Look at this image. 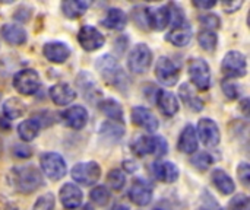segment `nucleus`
Returning a JSON list of instances; mask_svg holds the SVG:
<instances>
[{"label":"nucleus","mask_w":250,"mask_h":210,"mask_svg":"<svg viewBox=\"0 0 250 210\" xmlns=\"http://www.w3.org/2000/svg\"><path fill=\"white\" fill-rule=\"evenodd\" d=\"M152 174L154 177L166 184L176 183L180 177V170L176 164L170 161H157L152 164Z\"/></svg>","instance_id":"2eb2a0df"},{"label":"nucleus","mask_w":250,"mask_h":210,"mask_svg":"<svg viewBox=\"0 0 250 210\" xmlns=\"http://www.w3.org/2000/svg\"><path fill=\"white\" fill-rule=\"evenodd\" d=\"M48 94L51 101L60 107L72 104L76 98V91L69 83H56L50 88Z\"/></svg>","instance_id":"5701e85b"},{"label":"nucleus","mask_w":250,"mask_h":210,"mask_svg":"<svg viewBox=\"0 0 250 210\" xmlns=\"http://www.w3.org/2000/svg\"><path fill=\"white\" fill-rule=\"evenodd\" d=\"M132 19L133 22L142 28V29H148V15H146V7L144 6H136L133 10H132Z\"/></svg>","instance_id":"e433bc0d"},{"label":"nucleus","mask_w":250,"mask_h":210,"mask_svg":"<svg viewBox=\"0 0 250 210\" xmlns=\"http://www.w3.org/2000/svg\"><path fill=\"white\" fill-rule=\"evenodd\" d=\"M189 76L192 83L199 91H207L211 86V69L209 64L201 58L195 57L189 61Z\"/></svg>","instance_id":"1a4fd4ad"},{"label":"nucleus","mask_w":250,"mask_h":210,"mask_svg":"<svg viewBox=\"0 0 250 210\" xmlns=\"http://www.w3.org/2000/svg\"><path fill=\"white\" fill-rule=\"evenodd\" d=\"M152 63V51L146 44H136L127 56V67L136 75L145 73Z\"/></svg>","instance_id":"0eeeda50"},{"label":"nucleus","mask_w":250,"mask_h":210,"mask_svg":"<svg viewBox=\"0 0 250 210\" xmlns=\"http://www.w3.org/2000/svg\"><path fill=\"white\" fill-rule=\"evenodd\" d=\"M221 70L223 73L230 79H240L246 76L248 73V60L246 56L240 51H229L223 61H221Z\"/></svg>","instance_id":"39448f33"},{"label":"nucleus","mask_w":250,"mask_h":210,"mask_svg":"<svg viewBox=\"0 0 250 210\" xmlns=\"http://www.w3.org/2000/svg\"><path fill=\"white\" fill-rule=\"evenodd\" d=\"M217 210H223V209H217Z\"/></svg>","instance_id":"5fc2aeb1"},{"label":"nucleus","mask_w":250,"mask_h":210,"mask_svg":"<svg viewBox=\"0 0 250 210\" xmlns=\"http://www.w3.org/2000/svg\"><path fill=\"white\" fill-rule=\"evenodd\" d=\"M152 196H154L152 186L146 183L145 180L138 178L132 183V187L129 190V199L136 206H141V208L148 206L152 202Z\"/></svg>","instance_id":"4468645a"},{"label":"nucleus","mask_w":250,"mask_h":210,"mask_svg":"<svg viewBox=\"0 0 250 210\" xmlns=\"http://www.w3.org/2000/svg\"><path fill=\"white\" fill-rule=\"evenodd\" d=\"M155 76L166 86H174L180 79V69L170 57H160L155 64Z\"/></svg>","instance_id":"9d476101"},{"label":"nucleus","mask_w":250,"mask_h":210,"mask_svg":"<svg viewBox=\"0 0 250 210\" xmlns=\"http://www.w3.org/2000/svg\"><path fill=\"white\" fill-rule=\"evenodd\" d=\"M211 181H212V184L215 186V189H217L221 194H224V196H230V194H233L234 190H236V184H234L233 178H231L224 170H221V168H217V170L212 171V174H211Z\"/></svg>","instance_id":"a878e982"},{"label":"nucleus","mask_w":250,"mask_h":210,"mask_svg":"<svg viewBox=\"0 0 250 210\" xmlns=\"http://www.w3.org/2000/svg\"><path fill=\"white\" fill-rule=\"evenodd\" d=\"M107 184L114 191L123 190V187L126 184V175H125V172L122 170H111L107 174Z\"/></svg>","instance_id":"f704fd0d"},{"label":"nucleus","mask_w":250,"mask_h":210,"mask_svg":"<svg viewBox=\"0 0 250 210\" xmlns=\"http://www.w3.org/2000/svg\"><path fill=\"white\" fill-rule=\"evenodd\" d=\"M0 210H18V208H16L12 202H9V200L0 197Z\"/></svg>","instance_id":"49530a36"},{"label":"nucleus","mask_w":250,"mask_h":210,"mask_svg":"<svg viewBox=\"0 0 250 210\" xmlns=\"http://www.w3.org/2000/svg\"><path fill=\"white\" fill-rule=\"evenodd\" d=\"M110 210H129V208L125 206V205H114Z\"/></svg>","instance_id":"8fccbe9b"},{"label":"nucleus","mask_w":250,"mask_h":210,"mask_svg":"<svg viewBox=\"0 0 250 210\" xmlns=\"http://www.w3.org/2000/svg\"><path fill=\"white\" fill-rule=\"evenodd\" d=\"M155 102L158 105V110L166 117H173L179 113V108H180L179 99L173 92L167 89H158L155 92Z\"/></svg>","instance_id":"f3484780"},{"label":"nucleus","mask_w":250,"mask_h":210,"mask_svg":"<svg viewBox=\"0 0 250 210\" xmlns=\"http://www.w3.org/2000/svg\"><path fill=\"white\" fill-rule=\"evenodd\" d=\"M98 108L105 117L110 118V121L123 124V108L116 99H113V98L103 99V101H100Z\"/></svg>","instance_id":"bb28decb"},{"label":"nucleus","mask_w":250,"mask_h":210,"mask_svg":"<svg viewBox=\"0 0 250 210\" xmlns=\"http://www.w3.org/2000/svg\"><path fill=\"white\" fill-rule=\"evenodd\" d=\"M130 162H132V161H125V164H123V167H125V170H126L127 172H133V171L136 170L135 162H133V165H130Z\"/></svg>","instance_id":"09e8293b"},{"label":"nucleus","mask_w":250,"mask_h":210,"mask_svg":"<svg viewBox=\"0 0 250 210\" xmlns=\"http://www.w3.org/2000/svg\"><path fill=\"white\" fill-rule=\"evenodd\" d=\"M154 210H167V209H161V208H157V209H154Z\"/></svg>","instance_id":"603ef678"},{"label":"nucleus","mask_w":250,"mask_h":210,"mask_svg":"<svg viewBox=\"0 0 250 210\" xmlns=\"http://www.w3.org/2000/svg\"><path fill=\"white\" fill-rule=\"evenodd\" d=\"M1 153H3V142L0 139V156H1Z\"/></svg>","instance_id":"3c124183"},{"label":"nucleus","mask_w":250,"mask_h":210,"mask_svg":"<svg viewBox=\"0 0 250 210\" xmlns=\"http://www.w3.org/2000/svg\"><path fill=\"white\" fill-rule=\"evenodd\" d=\"M59 197H60L62 206L67 210L78 209L82 205V200H83L82 190L76 184H72V183H66L60 189Z\"/></svg>","instance_id":"dca6fc26"},{"label":"nucleus","mask_w":250,"mask_h":210,"mask_svg":"<svg viewBox=\"0 0 250 210\" xmlns=\"http://www.w3.org/2000/svg\"><path fill=\"white\" fill-rule=\"evenodd\" d=\"M41 86V79L37 70L34 69H22L13 76V88L21 94L31 96L38 92Z\"/></svg>","instance_id":"423d86ee"},{"label":"nucleus","mask_w":250,"mask_h":210,"mask_svg":"<svg viewBox=\"0 0 250 210\" xmlns=\"http://www.w3.org/2000/svg\"><path fill=\"white\" fill-rule=\"evenodd\" d=\"M242 4H243V1H224L223 3V7H224L226 12L234 13V12H237L242 7Z\"/></svg>","instance_id":"a18cd8bd"},{"label":"nucleus","mask_w":250,"mask_h":210,"mask_svg":"<svg viewBox=\"0 0 250 210\" xmlns=\"http://www.w3.org/2000/svg\"><path fill=\"white\" fill-rule=\"evenodd\" d=\"M199 22L204 26V29H209V31H217L221 26V19L218 15L215 13H205L199 16Z\"/></svg>","instance_id":"c9c22d12"},{"label":"nucleus","mask_w":250,"mask_h":210,"mask_svg":"<svg viewBox=\"0 0 250 210\" xmlns=\"http://www.w3.org/2000/svg\"><path fill=\"white\" fill-rule=\"evenodd\" d=\"M214 159L209 153L202 152V153H196L192 159V164L199 170V171H207L211 165H212Z\"/></svg>","instance_id":"58836bf2"},{"label":"nucleus","mask_w":250,"mask_h":210,"mask_svg":"<svg viewBox=\"0 0 250 210\" xmlns=\"http://www.w3.org/2000/svg\"><path fill=\"white\" fill-rule=\"evenodd\" d=\"M0 32H1L3 39L12 45H23L28 41L26 31L18 23H6L1 26Z\"/></svg>","instance_id":"b1692460"},{"label":"nucleus","mask_w":250,"mask_h":210,"mask_svg":"<svg viewBox=\"0 0 250 210\" xmlns=\"http://www.w3.org/2000/svg\"><path fill=\"white\" fill-rule=\"evenodd\" d=\"M240 108H242V111H243L245 117H249V99H248V98L242 99V102H240Z\"/></svg>","instance_id":"de8ad7c7"},{"label":"nucleus","mask_w":250,"mask_h":210,"mask_svg":"<svg viewBox=\"0 0 250 210\" xmlns=\"http://www.w3.org/2000/svg\"><path fill=\"white\" fill-rule=\"evenodd\" d=\"M198 210H205V209H198Z\"/></svg>","instance_id":"864d4df0"},{"label":"nucleus","mask_w":250,"mask_h":210,"mask_svg":"<svg viewBox=\"0 0 250 210\" xmlns=\"http://www.w3.org/2000/svg\"><path fill=\"white\" fill-rule=\"evenodd\" d=\"M54 196L51 193H45L35 200L32 210H54Z\"/></svg>","instance_id":"4c0bfd02"},{"label":"nucleus","mask_w":250,"mask_h":210,"mask_svg":"<svg viewBox=\"0 0 250 210\" xmlns=\"http://www.w3.org/2000/svg\"><path fill=\"white\" fill-rule=\"evenodd\" d=\"M100 134L103 139L108 140V142H117L123 137L125 134V127L120 123H114V121H105L101 126Z\"/></svg>","instance_id":"2f4dec72"},{"label":"nucleus","mask_w":250,"mask_h":210,"mask_svg":"<svg viewBox=\"0 0 250 210\" xmlns=\"http://www.w3.org/2000/svg\"><path fill=\"white\" fill-rule=\"evenodd\" d=\"M198 146H199V139L196 134V127L192 124L185 126L183 132L179 136V142H177L179 151L186 155H193V153H196Z\"/></svg>","instance_id":"412c9836"},{"label":"nucleus","mask_w":250,"mask_h":210,"mask_svg":"<svg viewBox=\"0 0 250 210\" xmlns=\"http://www.w3.org/2000/svg\"><path fill=\"white\" fill-rule=\"evenodd\" d=\"M13 153H15V156H18V158H29V156L32 155V151H31L28 146L16 145V146H13Z\"/></svg>","instance_id":"37998d69"},{"label":"nucleus","mask_w":250,"mask_h":210,"mask_svg":"<svg viewBox=\"0 0 250 210\" xmlns=\"http://www.w3.org/2000/svg\"><path fill=\"white\" fill-rule=\"evenodd\" d=\"M193 6L198 7V9L207 10V9L215 7V6H217V1H215V0H195V1H193Z\"/></svg>","instance_id":"c03bdc74"},{"label":"nucleus","mask_w":250,"mask_h":210,"mask_svg":"<svg viewBox=\"0 0 250 210\" xmlns=\"http://www.w3.org/2000/svg\"><path fill=\"white\" fill-rule=\"evenodd\" d=\"M180 98H182V101H183L190 110H193V111H196V113H199V111L204 110V101L192 91V88H190L189 83H183V85L180 86Z\"/></svg>","instance_id":"7c9ffc66"},{"label":"nucleus","mask_w":250,"mask_h":210,"mask_svg":"<svg viewBox=\"0 0 250 210\" xmlns=\"http://www.w3.org/2000/svg\"><path fill=\"white\" fill-rule=\"evenodd\" d=\"M192 35H193V29H192V25L188 23L186 20L180 25H176V26H171V29L168 31L166 39L176 45V47H185L190 42L192 39Z\"/></svg>","instance_id":"4be33fe9"},{"label":"nucleus","mask_w":250,"mask_h":210,"mask_svg":"<svg viewBox=\"0 0 250 210\" xmlns=\"http://www.w3.org/2000/svg\"><path fill=\"white\" fill-rule=\"evenodd\" d=\"M1 111H3V115L7 118V120H16V118H21L25 115L26 113V107H25V102H22L19 98H7L1 107Z\"/></svg>","instance_id":"c85d7f7f"},{"label":"nucleus","mask_w":250,"mask_h":210,"mask_svg":"<svg viewBox=\"0 0 250 210\" xmlns=\"http://www.w3.org/2000/svg\"><path fill=\"white\" fill-rule=\"evenodd\" d=\"M60 7H62V12L66 18L76 19L88 10L89 3L83 1V0H66L60 4Z\"/></svg>","instance_id":"c756f323"},{"label":"nucleus","mask_w":250,"mask_h":210,"mask_svg":"<svg viewBox=\"0 0 250 210\" xmlns=\"http://www.w3.org/2000/svg\"><path fill=\"white\" fill-rule=\"evenodd\" d=\"M7 183L15 191L21 194H31L44 186V178L38 168L25 165L12 168L7 174Z\"/></svg>","instance_id":"f257e3e1"},{"label":"nucleus","mask_w":250,"mask_h":210,"mask_svg":"<svg viewBox=\"0 0 250 210\" xmlns=\"http://www.w3.org/2000/svg\"><path fill=\"white\" fill-rule=\"evenodd\" d=\"M40 130H41V123L37 118H26V120L21 121L18 126V134H19L21 140H23L26 143L37 139V136L40 134Z\"/></svg>","instance_id":"cd10ccee"},{"label":"nucleus","mask_w":250,"mask_h":210,"mask_svg":"<svg viewBox=\"0 0 250 210\" xmlns=\"http://www.w3.org/2000/svg\"><path fill=\"white\" fill-rule=\"evenodd\" d=\"M62 118L70 129L82 130L88 123V111L82 105H72L62 113Z\"/></svg>","instance_id":"a211bd4d"},{"label":"nucleus","mask_w":250,"mask_h":210,"mask_svg":"<svg viewBox=\"0 0 250 210\" xmlns=\"http://www.w3.org/2000/svg\"><path fill=\"white\" fill-rule=\"evenodd\" d=\"M70 174L75 183L88 187V186H94L98 183L101 177V167L95 161L79 162L72 168Z\"/></svg>","instance_id":"6e6552de"},{"label":"nucleus","mask_w":250,"mask_h":210,"mask_svg":"<svg viewBox=\"0 0 250 210\" xmlns=\"http://www.w3.org/2000/svg\"><path fill=\"white\" fill-rule=\"evenodd\" d=\"M237 177L239 181L245 186L249 187L250 186V167L248 162H240L237 167Z\"/></svg>","instance_id":"79ce46f5"},{"label":"nucleus","mask_w":250,"mask_h":210,"mask_svg":"<svg viewBox=\"0 0 250 210\" xmlns=\"http://www.w3.org/2000/svg\"><path fill=\"white\" fill-rule=\"evenodd\" d=\"M230 210H250L249 197L243 193L236 194L230 200Z\"/></svg>","instance_id":"a19ab883"},{"label":"nucleus","mask_w":250,"mask_h":210,"mask_svg":"<svg viewBox=\"0 0 250 210\" xmlns=\"http://www.w3.org/2000/svg\"><path fill=\"white\" fill-rule=\"evenodd\" d=\"M95 66H97V70H98L101 79L105 83L116 86L119 89H123L125 85H127L129 79L116 57H113L110 54H104L97 60Z\"/></svg>","instance_id":"f03ea898"},{"label":"nucleus","mask_w":250,"mask_h":210,"mask_svg":"<svg viewBox=\"0 0 250 210\" xmlns=\"http://www.w3.org/2000/svg\"><path fill=\"white\" fill-rule=\"evenodd\" d=\"M198 42L199 45L207 50V51H212L215 50L217 44H218V35L215 31H209V29H201L198 34Z\"/></svg>","instance_id":"473e14b6"},{"label":"nucleus","mask_w":250,"mask_h":210,"mask_svg":"<svg viewBox=\"0 0 250 210\" xmlns=\"http://www.w3.org/2000/svg\"><path fill=\"white\" fill-rule=\"evenodd\" d=\"M148 15V26L154 31H163L170 25V10L168 6L158 7H146Z\"/></svg>","instance_id":"aec40b11"},{"label":"nucleus","mask_w":250,"mask_h":210,"mask_svg":"<svg viewBox=\"0 0 250 210\" xmlns=\"http://www.w3.org/2000/svg\"><path fill=\"white\" fill-rule=\"evenodd\" d=\"M42 54L48 61L60 64V63H64L70 57V47L62 41H51V42L44 44Z\"/></svg>","instance_id":"6ab92c4d"},{"label":"nucleus","mask_w":250,"mask_h":210,"mask_svg":"<svg viewBox=\"0 0 250 210\" xmlns=\"http://www.w3.org/2000/svg\"><path fill=\"white\" fill-rule=\"evenodd\" d=\"M130 118H132V123L135 126H138L141 129H145L148 133H154L160 127V121L155 117V114L149 108L142 107V105H138V107L132 108Z\"/></svg>","instance_id":"ddd939ff"},{"label":"nucleus","mask_w":250,"mask_h":210,"mask_svg":"<svg viewBox=\"0 0 250 210\" xmlns=\"http://www.w3.org/2000/svg\"><path fill=\"white\" fill-rule=\"evenodd\" d=\"M221 89H223L224 95L229 99H237L240 96V88H239V85L234 83V82H231V80H229V79H226V80L221 82Z\"/></svg>","instance_id":"ea45409f"},{"label":"nucleus","mask_w":250,"mask_h":210,"mask_svg":"<svg viewBox=\"0 0 250 210\" xmlns=\"http://www.w3.org/2000/svg\"><path fill=\"white\" fill-rule=\"evenodd\" d=\"M198 139L204 143L207 148H215L221 142V132L218 124L211 118H201L198 121L196 127Z\"/></svg>","instance_id":"9b49d317"},{"label":"nucleus","mask_w":250,"mask_h":210,"mask_svg":"<svg viewBox=\"0 0 250 210\" xmlns=\"http://www.w3.org/2000/svg\"><path fill=\"white\" fill-rule=\"evenodd\" d=\"M132 151L138 156H148V155H155L158 158L164 156L168 151V145L164 137L161 136H145L141 134L138 136L132 145Z\"/></svg>","instance_id":"7ed1b4c3"},{"label":"nucleus","mask_w":250,"mask_h":210,"mask_svg":"<svg viewBox=\"0 0 250 210\" xmlns=\"http://www.w3.org/2000/svg\"><path fill=\"white\" fill-rule=\"evenodd\" d=\"M103 26L113 31H122L127 25V15L119 7H110L101 20Z\"/></svg>","instance_id":"393cba45"},{"label":"nucleus","mask_w":250,"mask_h":210,"mask_svg":"<svg viewBox=\"0 0 250 210\" xmlns=\"http://www.w3.org/2000/svg\"><path fill=\"white\" fill-rule=\"evenodd\" d=\"M40 168H41L42 174L51 181L62 180L67 172L66 161L57 152H44L40 156Z\"/></svg>","instance_id":"20e7f679"},{"label":"nucleus","mask_w":250,"mask_h":210,"mask_svg":"<svg viewBox=\"0 0 250 210\" xmlns=\"http://www.w3.org/2000/svg\"><path fill=\"white\" fill-rule=\"evenodd\" d=\"M89 197H91L92 203H95L97 206L103 208V206H107L110 203L111 194H110V190L105 186H97V187H94L91 190Z\"/></svg>","instance_id":"72a5a7b5"},{"label":"nucleus","mask_w":250,"mask_h":210,"mask_svg":"<svg viewBox=\"0 0 250 210\" xmlns=\"http://www.w3.org/2000/svg\"><path fill=\"white\" fill-rule=\"evenodd\" d=\"M78 41L85 51H97L105 44L104 35L91 25H83L78 31Z\"/></svg>","instance_id":"f8f14e48"}]
</instances>
